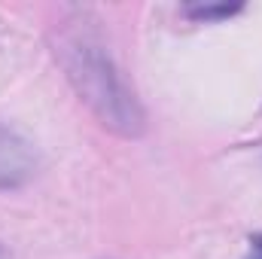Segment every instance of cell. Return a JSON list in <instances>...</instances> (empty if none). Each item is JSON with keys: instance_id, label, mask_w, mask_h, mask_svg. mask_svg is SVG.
Masks as SVG:
<instances>
[{"instance_id": "cell-1", "label": "cell", "mask_w": 262, "mask_h": 259, "mask_svg": "<svg viewBox=\"0 0 262 259\" xmlns=\"http://www.w3.org/2000/svg\"><path fill=\"white\" fill-rule=\"evenodd\" d=\"M95 25L98 21L85 9H73L49 31V49L67 85L98 125L116 137L134 140L146 131V110Z\"/></svg>"}, {"instance_id": "cell-2", "label": "cell", "mask_w": 262, "mask_h": 259, "mask_svg": "<svg viewBox=\"0 0 262 259\" xmlns=\"http://www.w3.org/2000/svg\"><path fill=\"white\" fill-rule=\"evenodd\" d=\"M40 171L37 146L12 125L0 122V192L28 186Z\"/></svg>"}, {"instance_id": "cell-3", "label": "cell", "mask_w": 262, "mask_h": 259, "mask_svg": "<svg viewBox=\"0 0 262 259\" xmlns=\"http://www.w3.org/2000/svg\"><path fill=\"white\" fill-rule=\"evenodd\" d=\"M244 6L241 3H186L183 6V12L192 18V21H204V25H210V21H223V18H232V15H238Z\"/></svg>"}, {"instance_id": "cell-4", "label": "cell", "mask_w": 262, "mask_h": 259, "mask_svg": "<svg viewBox=\"0 0 262 259\" xmlns=\"http://www.w3.org/2000/svg\"><path fill=\"white\" fill-rule=\"evenodd\" d=\"M244 259H262V232H256V235L250 238V247H247Z\"/></svg>"}, {"instance_id": "cell-5", "label": "cell", "mask_w": 262, "mask_h": 259, "mask_svg": "<svg viewBox=\"0 0 262 259\" xmlns=\"http://www.w3.org/2000/svg\"><path fill=\"white\" fill-rule=\"evenodd\" d=\"M0 259H12V256H9V250H6L3 244H0Z\"/></svg>"}]
</instances>
